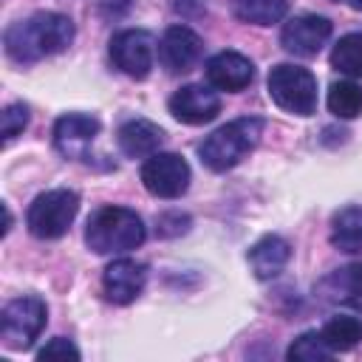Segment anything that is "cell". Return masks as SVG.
Segmentation results:
<instances>
[{
    "label": "cell",
    "mask_w": 362,
    "mask_h": 362,
    "mask_svg": "<svg viewBox=\"0 0 362 362\" xmlns=\"http://www.w3.org/2000/svg\"><path fill=\"white\" fill-rule=\"evenodd\" d=\"M25 127H28V105H23V102L6 105L3 113H0V136H3V144H8L11 139H17Z\"/></svg>",
    "instance_id": "cb8c5ba5"
},
{
    "label": "cell",
    "mask_w": 362,
    "mask_h": 362,
    "mask_svg": "<svg viewBox=\"0 0 362 362\" xmlns=\"http://www.w3.org/2000/svg\"><path fill=\"white\" fill-rule=\"evenodd\" d=\"M320 334L334 354H342L362 342V320L351 317V314H337L320 328Z\"/></svg>",
    "instance_id": "d6986e66"
},
{
    "label": "cell",
    "mask_w": 362,
    "mask_h": 362,
    "mask_svg": "<svg viewBox=\"0 0 362 362\" xmlns=\"http://www.w3.org/2000/svg\"><path fill=\"white\" fill-rule=\"evenodd\" d=\"M48 322V305L37 294H23L6 303L0 314V339L11 351H25L42 334Z\"/></svg>",
    "instance_id": "8992f818"
},
{
    "label": "cell",
    "mask_w": 362,
    "mask_h": 362,
    "mask_svg": "<svg viewBox=\"0 0 362 362\" xmlns=\"http://www.w3.org/2000/svg\"><path fill=\"white\" fill-rule=\"evenodd\" d=\"M345 3H348L354 11H362V0H345Z\"/></svg>",
    "instance_id": "484cf974"
},
{
    "label": "cell",
    "mask_w": 362,
    "mask_h": 362,
    "mask_svg": "<svg viewBox=\"0 0 362 362\" xmlns=\"http://www.w3.org/2000/svg\"><path fill=\"white\" fill-rule=\"evenodd\" d=\"M74 37H76V28L71 17L59 11H37L28 20L8 25L3 34V42H6V54L17 65H31L42 57L62 54L74 42Z\"/></svg>",
    "instance_id": "6da1fadb"
},
{
    "label": "cell",
    "mask_w": 362,
    "mask_h": 362,
    "mask_svg": "<svg viewBox=\"0 0 362 362\" xmlns=\"http://www.w3.org/2000/svg\"><path fill=\"white\" fill-rule=\"evenodd\" d=\"M76 212L79 195L74 189H48L31 201L25 212V226L40 240H57L71 229Z\"/></svg>",
    "instance_id": "5b68a950"
},
{
    "label": "cell",
    "mask_w": 362,
    "mask_h": 362,
    "mask_svg": "<svg viewBox=\"0 0 362 362\" xmlns=\"http://www.w3.org/2000/svg\"><path fill=\"white\" fill-rule=\"evenodd\" d=\"M266 90L269 99L286 113L311 116L317 110V76L303 65H274L266 76Z\"/></svg>",
    "instance_id": "277c9868"
},
{
    "label": "cell",
    "mask_w": 362,
    "mask_h": 362,
    "mask_svg": "<svg viewBox=\"0 0 362 362\" xmlns=\"http://www.w3.org/2000/svg\"><path fill=\"white\" fill-rule=\"evenodd\" d=\"M158 62L170 74H184L195 68L204 57V40L189 25H170L158 40Z\"/></svg>",
    "instance_id": "30bf717a"
},
{
    "label": "cell",
    "mask_w": 362,
    "mask_h": 362,
    "mask_svg": "<svg viewBox=\"0 0 362 362\" xmlns=\"http://www.w3.org/2000/svg\"><path fill=\"white\" fill-rule=\"evenodd\" d=\"M288 257H291V246H288V240L280 238V235H263L260 240H255V243L249 246V255H246L249 269H252V274H255L257 280H272V277H277V274L286 269Z\"/></svg>",
    "instance_id": "9a60e30c"
},
{
    "label": "cell",
    "mask_w": 362,
    "mask_h": 362,
    "mask_svg": "<svg viewBox=\"0 0 362 362\" xmlns=\"http://www.w3.org/2000/svg\"><path fill=\"white\" fill-rule=\"evenodd\" d=\"M206 82L215 90H226V93H238L243 88L252 85L255 79V62L240 54V51H218L206 59L204 65Z\"/></svg>",
    "instance_id": "4fadbf2b"
},
{
    "label": "cell",
    "mask_w": 362,
    "mask_h": 362,
    "mask_svg": "<svg viewBox=\"0 0 362 362\" xmlns=\"http://www.w3.org/2000/svg\"><path fill=\"white\" fill-rule=\"evenodd\" d=\"M37 359H79V348L65 337H54L37 351Z\"/></svg>",
    "instance_id": "d4e9b609"
},
{
    "label": "cell",
    "mask_w": 362,
    "mask_h": 362,
    "mask_svg": "<svg viewBox=\"0 0 362 362\" xmlns=\"http://www.w3.org/2000/svg\"><path fill=\"white\" fill-rule=\"evenodd\" d=\"M232 11L240 23L252 25H274L286 17L288 0H232Z\"/></svg>",
    "instance_id": "ffe728a7"
},
{
    "label": "cell",
    "mask_w": 362,
    "mask_h": 362,
    "mask_svg": "<svg viewBox=\"0 0 362 362\" xmlns=\"http://www.w3.org/2000/svg\"><path fill=\"white\" fill-rule=\"evenodd\" d=\"M189 164L184 161V156L178 153H153L150 158H144L141 164V184L150 195L173 201L181 198L189 189Z\"/></svg>",
    "instance_id": "52a82bcc"
},
{
    "label": "cell",
    "mask_w": 362,
    "mask_h": 362,
    "mask_svg": "<svg viewBox=\"0 0 362 362\" xmlns=\"http://www.w3.org/2000/svg\"><path fill=\"white\" fill-rule=\"evenodd\" d=\"M334 3H339V0H334Z\"/></svg>",
    "instance_id": "4316f807"
},
{
    "label": "cell",
    "mask_w": 362,
    "mask_h": 362,
    "mask_svg": "<svg viewBox=\"0 0 362 362\" xmlns=\"http://www.w3.org/2000/svg\"><path fill=\"white\" fill-rule=\"evenodd\" d=\"M156 40L144 28H124L110 37V59L130 79H147L156 62Z\"/></svg>",
    "instance_id": "ba28073f"
},
{
    "label": "cell",
    "mask_w": 362,
    "mask_h": 362,
    "mask_svg": "<svg viewBox=\"0 0 362 362\" xmlns=\"http://www.w3.org/2000/svg\"><path fill=\"white\" fill-rule=\"evenodd\" d=\"M320 294H322L328 303L351 305L354 311L362 314V260L348 263V266H342V269H334L328 277H322Z\"/></svg>",
    "instance_id": "2e32d148"
},
{
    "label": "cell",
    "mask_w": 362,
    "mask_h": 362,
    "mask_svg": "<svg viewBox=\"0 0 362 362\" xmlns=\"http://www.w3.org/2000/svg\"><path fill=\"white\" fill-rule=\"evenodd\" d=\"M331 65L351 79H362V31H351L334 42Z\"/></svg>",
    "instance_id": "44dd1931"
},
{
    "label": "cell",
    "mask_w": 362,
    "mask_h": 362,
    "mask_svg": "<svg viewBox=\"0 0 362 362\" xmlns=\"http://www.w3.org/2000/svg\"><path fill=\"white\" fill-rule=\"evenodd\" d=\"M99 119L88 113H65L54 124V147L71 161H90V144L99 136Z\"/></svg>",
    "instance_id": "8fae6325"
},
{
    "label": "cell",
    "mask_w": 362,
    "mask_h": 362,
    "mask_svg": "<svg viewBox=\"0 0 362 362\" xmlns=\"http://www.w3.org/2000/svg\"><path fill=\"white\" fill-rule=\"evenodd\" d=\"M167 107L181 124H206L221 113V96L212 90V85L206 88L201 82H189L170 96Z\"/></svg>",
    "instance_id": "7c38bea8"
},
{
    "label": "cell",
    "mask_w": 362,
    "mask_h": 362,
    "mask_svg": "<svg viewBox=\"0 0 362 362\" xmlns=\"http://www.w3.org/2000/svg\"><path fill=\"white\" fill-rule=\"evenodd\" d=\"M331 20L322 14H297L291 20L283 23L280 28V45L294 54V57H317L322 51V45L331 40Z\"/></svg>",
    "instance_id": "9c48e42d"
},
{
    "label": "cell",
    "mask_w": 362,
    "mask_h": 362,
    "mask_svg": "<svg viewBox=\"0 0 362 362\" xmlns=\"http://www.w3.org/2000/svg\"><path fill=\"white\" fill-rule=\"evenodd\" d=\"M147 283V266L133 257H116L102 274V291L113 305H130Z\"/></svg>",
    "instance_id": "5bb4252c"
},
{
    "label": "cell",
    "mask_w": 362,
    "mask_h": 362,
    "mask_svg": "<svg viewBox=\"0 0 362 362\" xmlns=\"http://www.w3.org/2000/svg\"><path fill=\"white\" fill-rule=\"evenodd\" d=\"M263 127H266V122L260 116L232 119L198 144V158L212 173H226V170L238 167L257 147V141L263 136Z\"/></svg>",
    "instance_id": "3957f363"
},
{
    "label": "cell",
    "mask_w": 362,
    "mask_h": 362,
    "mask_svg": "<svg viewBox=\"0 0 362 362\" xmlns=\"http://www.w3.org/2000/svg\"><path fill=\"white\" fill-rule=\"evenodd\" d=\"M328 110L337 119H356L362 116V85L354 79H339L328 88Z\"/></svg>",
    "instance_id": "7402d4cb"
},
{
    "label": "cell",
    "mask_w": 362,
    "mask_h": 362,
    "mask_svg": "<svg viewBox=\"0 0 362 362\" xmlns=\"http://www.w3.org/2000/svg\"><path fill=\"white\" fill-rule=\"evenodd\" d=\"M147 226L136 209L102 206L85 223V243L96 255H124L144 243Z\"/></svg>",
    "instance_id": "7a4b0ae2"
},
{
    "label": "cell",
    "mask_w": 362,
    "mask_h": 362,
    "mask_svg": "<svg viewBox=\"0 0 362 362\" xmlns=\"http://www.w3.org/2000/svg\"><path fill=\"white\" fill-rule=\"evenodd\" d=\"M334 356V351L328 348V342L322 339V334L320 331H305V334H300L291 345H288V351H286V359H297V362H317V359H331Z\"/></svg>",
    "instance_id": "603a6c76"
},
{
    "label": "cell",
    "mask_w": 362,
    "mask_h": 362,
    "mask_svg": "<svg viewBox=\"0 0 362 362\" xmlns=\"http://www.w3.org/2000/svg\"><path fill=\"white\" fill-rule=\"evenodd\" d=\"M116 141L127 158H150L153 153L161 150L164 130L150 119H130L119 127Z\"/></svg>",
    "instance_id": "e0dca14e"
},
{
    "label": "cell",
    "mask_w": 362,
    "mask_h": 362,
    "mask_svg": "<svg viewBox=\"0 0 362 362\" xmlns=\"http://www.w3.org/2000/svg\"><path fill=\"white\" fill-rule=\"evenodd\" d=\"M331 243L339 252H362V206H342L331 221Z\"/></svg>",
    "instance_id": "ac0fdd59"
}]
</instances>
